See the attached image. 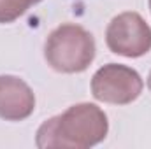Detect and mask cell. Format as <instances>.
<instances>
[{
    "label": "cell",
    "instance_id": "cell-1",
    "mask_svg": "<svg viewBox=\"0 0 151 149\" xmlns=\"http://www.w3.org/2000/svg\"><path fill=\"white\" fill-rule=\"evenodd\" d=\"M107 132L106 112L95 104L83 102L46 119L35 133V146L39 149H88L100 144Z\"/></svg>",
    "mask_w": 151,
    "mask_h": 149
},
{
    "label": "cell",
    "instance_id": "cell-2",
    "mask_svg": "<svg viewBox=\"0 0 151 149\" xmlns=\"http://www.w3.org/2000/svg\"><path fill=\"white\" fill-rule=\"evenodd\" d=\"M44 58L56 72H84L95 60V39L81 25L63 23L47 35L44 44Z\"/></svg>",
    "mask_w": 151,
    "mask_h": 149
},
{
    "label": "cell",
    "instance_id": "cell-3",
    "mask_svg": "<svg viewBox=\"0 0 151 149\" xmlns=\"http://www.w3.org/2000/svg\"><path fill=\"white\" fill-rule=\"evenodd\" d=\"M142 88L144 82L139 72L121 63H107L91 77V95L104 104H132L141 97Z\"/></svg>",
    "mask_w": 151,
    "mask_h": 149
},
{
    "label": "cell",
    "instance_id": "cell-4",
    "mask_svg": "<svg viewBox=\"0 0 151 149\" xmlns=\"http://www.w3.org/2000/svg\"><path fill=\"white\" fill-rule=\"evenodd\" d=\"M106 44L114 54L141 58L151 51V27L139 12H121L106 28Z\"/></svg>",
    "mask_w": 151,
    "mask_h": 149
},
{
    "label": "cell",
    "instance_id": "cell-5",
    "mask_svg": "<svg viewBox=\"0 0 151 149\" xmlns=\"http://www.w3.org/2000/svg\"><path fill=\"white\" fill-rule=\"evenodd\" d=\"M35 111L32 88L16 75H0V117L5 121H23Z\"/></svg>",
    "mask_w": 151,
    "mask_h": 149
},
{
    "label": "cell",
    "instance_id": "cell-6",
    "mask_svg": "<svg viewBox=\"0 0 151 149\" xmlns=\"http://www.w3.org/2000/svg\"><path fill=\"white\" fill-rule=\"evenodd\" d=\"M42 0H0V23L7 25L23 16L30 7L37 5Z\"/></svg>",
    "mask_w": 151,
    "mask_h": 149
},
{
    "label": "cell",
    "instance_id": "cell-7",
    "mask_svg": "<svg viewBox=\"0 0 151 149\" xmlns=\"http://www.w3.org/2000/svg\"><path fill=\"white\" fill-rule=\"evenodd\" d=\"M148 88H150V91H151V72H150V75H148Z\"/></svg>",
    "mask_w": 151,
    "mask_h": 149
},
{
    "label": "cell",
    "instance_id": "cell-8",
    "mask_svg": "<svg viewBox=\"0 0 151 149\" xmlns=\"http://www.w3.org/2000/svg\"><path fill=\"white\" fill-rule=\"evenodd\" d=\"M148 4H150V11H151V0H148Z\"/></svg>",
    "mask_w": 151,
    "mask_h": 149
}]
</instances>
